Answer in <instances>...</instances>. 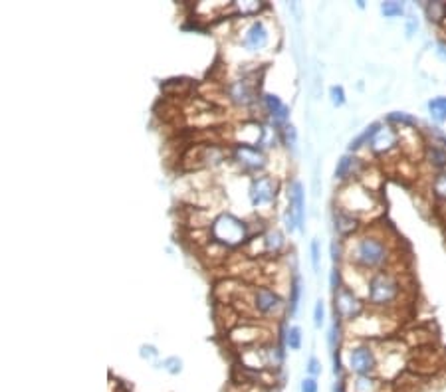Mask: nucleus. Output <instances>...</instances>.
Wrapping results in <instances>:
<instances>
[{
	"label": "nucleus",
	"instance_id": "nucleus-16",
	"mask_svg": "<svg viewBox=\"0 0 446 392\" xmlns=\"http://www.w3.org/2000/svg\"><path fill=\"white\" fill-rule=\"evenodd\" d=\"M288 208L296 218L298 228L303 226V216H305V192L300 180H292L288 189Z\"/></svg>",
	"mask_w": 446,
	"mask_h": 392
},
{
	"label": "nucleus",
	"instance_id": "nucleus-15",
	"mask_svg": "<svg viewBox=\"0 0 446 392\" xmlns=\"http://www.w3.org/2000/svg\"><path fill=\"white\" fill-rule=\"evenodd\" d=\"M262 333L264 331L254 323H238L236 327H232L229 337H231L232 343H236V345H240V348H244L262 343V337H260Z\"/></svg>",
	"mask_w": 446,
	"mask_h": 392
},
{
	"label": "nucleus",
	"instance_id": "nucleus-37",
	"mask_svg": "<svg viewBox=\"0 0 446 392\" xmlns=\"http://www.w3.org/2000/svg\"><path fill=\"white\" fill-rule=\"evenodd\" d=\"M330 97H331V103L333 105H344L346 103V89L341 86H331L330 87Z\"/></svg>",
	"mask_w": 446,
	"mask_h": 392
},
{
	"label": "nucleus",
	"instance_id": "nucleus-12",
	"mask_svg": "<svg viewBox=\"0 0 446 392\" xmlns=\"http://www.w3.org/2000/svg\"><path fill=\"white\" fill-rule=\"evenodd\" d=\"M240 44L248 52H260L270 44V28L264 20H252L246 26L244 34L240 38Z\"/></svg>",
	"mask_w": 446,
	"mask_h": 392
},
{
	"label": "nucleus",
	"instance_id": "nucleus-43",
	"mask_svg": "<svg viewBox=\"0 0 446 392\" xmlns=\"http://www.w3.org/2000/svg\"><path fill=\"white\" fill-rule=\"evenodd\" d=\"M438 56L446 59V42L445 40H440V42H438Z\"/></svg>",
	"mask_w": 446,
	"mask_h": 392
},
{
	"label": "nucleus",
	"instance_id": "nucleus-31",
	"mask_svg": "<svg viewBox=\"0 0 446 392\" xmlns=\"http://www.w3.org/2000/svg\"><path fill=\"white\" fill-rule=\"evenodd\" d=\"M286 343H288V347L292 351H300V347H302V331H300V327H296V325L289 327L286 331Z\"/></svg>",
	"mask_w": 446,
	"mask_h": 392
},
{
	"label": "nucleus",
	"instance_id": "nucleus-24",
	"mask_svg": "<svg viewBox=\"0 0 446 392\" xmlns=\"http://www.w3.org/2000/svg\"><path fill=\"white\" fill-rule=\"evenodd\" d=\"M429 115L434 123H445L446 121V95H438V97H432L429 102Z\"/></svg>",
	"mask_w": 446,
	"mask_h": 392
},
{
	"label": "nucleus",
	"instance_id": "nucleus-32",
	"mask_svg": "<svg viewBox=\"0 0 446 392\" xmlns=\"http://www.w3.org/2000/svg\"><path fill=\"white\" fill-rule=\"evenodd\" d=\"M330 286L333 293H335V291H339L344 286H346V274H344V270H341L339 265H335V268L331 270Z\"/></svg>",
	"mask_w": 446,
	"mask_h": 392
},
{
	"label": "nucleus",
	"instance_id": "nucleus-38",
	"mask_svg": "<svg viewBox=\"0 0 446 392\" xmlns=\"http://www.w3.org/2000/svg\"><path fill=\"white\" fill-rule=\"evenodd\" d=\"M323 321H325V305H323V299H317L316 307H314V325L319 329L323 325Z\"/></svg>",
	"mask_w": 446,
	"mask_h": 392
},
{
	"label": "nucleus",
	"instance_id": "nucleus-36",
	"mask_svg": "<svg viewBox=\"0 0 446 392\" xmlns=\"http://www.w3.org/2000/svg\"><path fill=\"white\" fill-rule=\"evenodd\" d=\"M161 366L167 371V373H171V375H179L181 371H183V361L179 359V357H169V359H165Z\"/></svg>",
	"mask_w": 446,
	"mask_h": 392
},
{
	"label": "nucleus",
	"instance_id": "nucleus-3",
	"mask_svg": "<svg viewBox=\"0 0 446 392\" xmlns=\"http://www.w3.org/2000/svg\"><path fill=\"white\" fill-rule=\"evenodd\" d=\"M211 240L222 248H238L250 242V226L231 212H222L211 222Z\"/></svg>",
	"mask_w": 446,
	"mask_h": 392
},
{
	"label": "nucleus",
	"instance_id": "nucleus-19",
	"mask_svg": "<svg viewBox=\"0 0 446 392\" xmlns=\"http://www.w3.org/2000/svg\"><path fill=\"white\" fill-rule=\"evenodd\" d=\"M385 382L377 375H353L351 382H347V392H383Z\"/></svg>",
	"mask_w": 446,
	"mask_h": 392
},
{
	"label": "nucleus",
	"instance_id": "nucleus-17",
	"mask_svg": "<svg viewBox=\"0 0 446 392\" xmlns=\"http://www.w3.org/2000/svg\"><path fill=\"white\" fill-rule=\"evenodd\" d=\"M422 160L431 167L434 173H445L446 171V145L434 143L425 139V147H422Z\"/></svg>",
	"mask_w": 446,
	"mask_h": 392
},
{
	"label": "nucleus",
	"instance_id": "nucleus-23",
	"mask_svg": "<svg viewBox=\"0 0 446 392\" xmlns=\"http://www.w3.org/2000/svg\"><path fill=\"white\" fill-rule=\"evenodd\" d=\"M387 125H393L399 131L404 129H417L418 119L413 117L411 113H404V111H393L387 115Z\"/></svg>",
	"mask_w": 446,
	"mask_h": 392
},
{
	"label": "nucleus",
	"instance_id": "nucleus-8",
	"mask_svg": "<svg viewBox=\"0 0 446 392\" xmlns=\"http://www.w3.org/2000/svg\"><path fill=\"white\" fill-rule=\"evenodd\" d=\"M250 304L254 307V311L262 315V317H276L284 311V299L280 297V293L268 286H258L250 293Z\"/></svg>",
	"mask_w": 446,
	"mask_h": 392
},
{
	"label": "nucleus",
	"instance_id": "nucleus-13",
	"mask_svg": "<svg viewBox=\"0 0 446 392\" xmlns=\"http://www.w3.org/2000/svg\"><path fill=\"white\" fill-rule=\"evenodd\" d=\"M333 228L337 232V238L346 242V240H349V238H353V236H357L361 232L363 220L359 216L344 210V208L335 206V210H333Z\"/></svg>",
	"mask_w": 446,
	"mask_h": 392
},
{
	"label": "nucleus",
	"instance_id": "nucleus-6",
	"mask_svg": "<svg viewBox=\"0 0 446 392\" xmlns=\"http://www.w3.org/2000/svg\"><path fill=\"white\" fill-rule=\"evenodd\" d=\"M347 368L351 375H377L379 353L373 343H357L347 351Z\"/></svg>",
	"mask_w": 446,
	"mask_h": 392
},
{
	"label": "nucleus",
	"instance_id": "nucleus-30",
	"mask_svg": "<svg viewBox=\"0 0 446 392\" xmlns=\"http://www.w3.org/2000/svg\"><path fill=\"white\" fill-rule=\"evenodd\" d=\"M331 260H333V263H341V261L346 260V242L344 240H339V238H335L333 242H331Z\"/></svg>",
	"mask_w": 446,
	"mask_h": 392
},
{
	"label": "nucleus",
	"instance_id": "nucleus-34",
	"mask_svg": "<svg viewBox=\"0 0 446 392\" xmlns=\"http://www.w3.org/2000/svg\"><path fill=\"white\" fill-rule=\"evenodd\" d=\"M264 6H266V4H262V2H242V4H238L236 8H238V12L242 16H252L258 15Z\"/></svg>",
	"mask_w": 446,
	"mask_h": 392
},
{
	"label": "nucleus",
	"instance_id": "nucleus-25",
	"mask_svg": "<svg viewBox=\"0 0 446 392\" xmlns=\"http://www.w3.org/2000/svg\"><path fill=\"white\" fill-rule=\"evenodd\" d=\"M161 91L167 95H185L190 91V82L188 80H167L161 86Z\"/></svg>",
	"mask_w": 446,
	"mask_h": 392
},
{
	"label": "nucleus",
	"instance_id": "nucleus-9",
	"mask_svg": "<svg viewBox=\"0 0 446 392\" xmlns=\"http://www.w3.org/2000/svg\"><path fill=\"white\" fill-rule=\"evenodd\" d=\"M226 95L238 107H250L258 100V84L254 82V75H242L240 80L231 82L226 86Z\"/></svg>",
	"mask_w": 446,
	"mask_h": 392
},
{
	"label": "nucleus",
	"instance_id": "nucleus-41",
	"mask_svg": "<svg viewBox=\"0 0 446 392\" xmlns=\"http://www.w3.org/2000/svg\"><path fill=\"white\" fill-rule=\"evenodd\" d=\"M139 355H141L143 359H155L159 353H157V348L153 347V345H141V348H139Z\"/></svg>",
	"mask_w": 446,
	"mask_h": 392
},
{
	"label": "nucleus",
	"instance_id": "nucleus-35",
	"mask_svg": "<svg viewBox=\"0 0 446 392\" xmlns=\"http://www.w3.org/2000/svg\"><path fill=\"white\" fill-rule=\"evenodd\" d=\"M310 252H312V268H314L316 274H319V270H321V248H319L317 240H312Z\"/></svg>",
	"mask_w": 446,
	"mask_h": 392
},
{
	"label": "nucleus",
	"instance_id": "nucleus-42",
	"mask_svg": "<svg viewBox=\"0 0 446 392\" xmlns=\"http://www.w3.org/2000/svg\"><path fill=\"white\" fill-rule=\"evenodd\" d=\"M417 30H418L417 18H415V16H409V20H407V36H413Z\"/></svg>",
	"mask_w": 446,
	"mask_h": 392
},
{
	"label": "nucleus",
	"instance_id": "nucleus-40",
	"mask_svg": "<svg viewBox=\"0 0 446 392\" xmlns=\"http://www.w3.org/2000/svg\"><path fill=\"white\" fill-rule=\"evenodd\" d=\"M302 392H317V380L314 377H305L302 380Z\"/></svg>",
	"mask_w": 446,
	"mask_h": 392
},
{
	"label": "nucleus",
	"instance_id": "nucleus-10",
	"mask_svg": "<svg viewBox=\"0 0 446 392\" xmlns=\"http://www.w3.org/2000/svg\"><path fill=\"white\" fill-rule=\"evenodd\" d=\"M232 160L246 173H258L268 165V159H266V155H264V151L260 147L248 145H234Z\"/></svg>",
	"mask_w": 446,
	"mask_h": 392
},
{
	"label": "nucleus",
	"instance_id": "nucleus-2",
	"mask_svg": "<svg viewBox=\"0 0 446 392\" xmlns=\"http://www.w3.org/2000/svg\"><path fill=\"white\" fill-rule=\"evenodd\" d=\"M404 293H407V288H404L403 277L393 270H381V272L369 274L365 301L369 305V309L389 313L401 305Z\"/></svg>",
	"mask_w": 446,
	"mask_h": 392
},
{
	"label": "nucleus",
	"instance_id": "nucleus-7",
	"mask_svg": "<svg viewBox=\"0 0 446 392\" xmlns=\"http://www.w3.org/2000/svg\"><path fill=\"white\" fill-rule=\"evenodd\" d=\"M278 192H280V183L276 176H270V174L254 176L250 183V200L256 210L272 208L278 198Z\"/></svg>",
	"mask_w": 446,
	"mask_h": 392
},
{
	"label": "nucleus",
	"instance_id": "nucleus-4",
	"mask_svg": "<svg viewBox=\"0 0 446 392\" xmlns=\"http://www.w3.org/2000/svg\"><path fill=\"white\" fill-rule=\"evenodd\" d=\"M373 190L365 187L363 183H347L344 189L339 190V208H344L347 212L359 216L365 210H373L375 208Z\"/></svg>",
	"mask_w": 446,
	"mask_h": 392
},
{
	"label": "nucleus",
	"instance_id": "nucleus-5",
	"mask_svg": "<svg viewBox=\"0 0 446 392\" xmlns=\"http://www.w3.org/2000/svg\"><path fill=\"white\" fill-rule=\"evenodd\" d=\"M367 301L361 297L357 291H353L349 286H344L339 291L333 293V313L335 319L353 323L367 311Z\"/></svg>",
	"mask_w": 446,
	"mask_h": 392
},
{
	"label": "nucleus",
	"instance_id": "nucleus-39",
	"mask_svg": "<svg viewBox=\"0 0 446 392\" xmlns=\"http://www.w3.org/2000/svg\"><path fill=\"white\" fill-rule=\"evenodd\" d=\"M305 368H307V375H310V377L316 378L321 375V363L317 361L316 357H310V361H307V366H305Z\"/></svg>",
	"mask_w": 446,
	"mask_h": 392
},
{
	"label": "nucleus",
	"instance_id": "nucleus-1",
	"mask_svg": "<svg viewBox=\"0 0 446 392\" xmlns=\"http://www.w3.org/2000/svg\"><path fill=\"white\" fill-rule=\"evenodd\" d=\"M346 256L349 265L365 274H375L381 270H393L397 250L379 230H361L346 242Z\"/></svg>",
	"mask_w": 446,
	"mask_h": 392
},
{
	"label": "nucleus",
	"instance_id": "nucleus-21",
	"mask_svg": "<svg viewBox=\"0 0 446 392\" xmlns=\"http://www.w3.org/2000/svg\"><path fill=\"white\" fill-rule=\"evenodd\" d=\"M381 127H383V123H379V121H375V123H371L369 127H365L363 133H359V135L349 143V151H351V153H357V151H361L363 147L371 145V141H373L375 135L379 133Z\"/></svg>",
	"mask_w": 446,
	"mask_h": 392
},
{
	"label": "nucleus",
	"instance_id": "nucleus-26",
	"mask_svg": "<svg viewBox=\"0 0 446 392\" xmlns=\"http://www.w3.org/2000/svg\"><path fill=\"white\" fill-rule=\"evenodd\" d=\"M341 323H344V321H333L330 333H328V345H330L331 353H335V351L341 348V341H344V327H341Z\"/></svg>",
	"mask_w": 446,
	"mask_h": 392
},
{
	"label": "nucleus",
	"instance_id": "nucleus-27",
	"mask_svg": "<svg viewBox=\"0 0 446 392\" xmlns=\"http://www.w3.org/2000/svg\"><path fill=\"white\" fill-rule=\"evenodd\" d=\"M381 12L385 15V18H397V16H403L404 4L403 2H397V0L381 2Z\"/></svg>",
	"mask_w": 446,
	"mask_h": 392
},
{
	"label": "nucleus",
	"instance_id": "nucleus-22",
	"mask_svg": "<svg viewBox=\"0 0 446 392\" xmlns=\"http://www.w3.org/2000/svg\"><path fill=\"white\" fill-rule=\"evenodd\" d=\"M425 15H427L431 24L443 26V24H446V2H443V0L427 2L425 4Z\"/></svg>",
	"mask_w": 446,
	"mask_h": 392
},
{
	"label": "nucleus",
	"instance_id": "nucleus-11",
	"mask_svg": "<svg viewBox=\"0 0 446 392\" xmlns=\"http://www.w3.org/2000/svg\"><path fill=\"white\" fill-rule=\"evenodd\" d=\"M401 147V131L393 125H383L379 133L375 135V139L371 141V153L377 157H387L393 151H397Z\"/></svg>",
	"mask_w": 446,
	"mask_h": 392
},
{
	"label": "nucleus",
	"instance_id": "nucleus-28",
	"mask_svg": "<svg viewBox=\"0 0 446 392\" xmlns=\"http://www.w3.org/2000/svg\"><path fill=\"white\" fill-rule=\"evenodd\" d=\"M298 304H300V279H298V276H294L292 283H289V315H294L298 311Z\"/></svg>",
	"mask_w": 446,
	"mask_h": 392
},
{
	"label": "nucleus",
	"instance_id": "nucleus-20",
	"mask_svg": "<svg viewBox=\"0 0 446 392\" xmlns=\"http://www.w3.org/2000/svg\"><path fill=\"white\" fill-rule=\"evenodd\" d=\"M260 242V254L264 256H278L284 248H286V236L280 230H268L258 238Z\"/></svg>",
	"mask_w": 446,
	"mask_h": 392
},
{
	"label": "nucleus",
	"instance_id": "nucleus-29",
	"mask_svg": "<svg viewBox=\"0 0 446 392\" xmlns=\"http://www.w3.org/2000/svg\"><path fill=\"white\" fill-rule=\"evenodd\" d=\"M432 192L436 194L438 200L446 203V171L445 173L434 174V180H432Z\"/></svg>",
	"mask_w": 446,
	"mask_h": 392
},
{
	"label": "nucleus",
	"instance_id": "nucleus-18",
	"mask_svg": "<svg viewBox=\"0 0 446 392\" xmlns=\"http://www.w3.org/2000/svg\"><path fill=\"white\" fill-rule=\"evenodd\" d=\"M236 145L258 147L264 139V127L258 121H244L238 129H234Z\"/></svg>",
	"mask_w": 446,
	"mask_h": 392
},
{
	"label": "nucleus",
	"instance_id": "nucleus-33",
	"mask_svg": "<svg viewBox=\"0 0 446 392\" xmlns=\"http://www.w3.org/2000/svg\"><path fill=\"white\" fill-rule=\"evenodd\" d=\"M282 141L289 149H296V145H298V131H296V127L292 123L282 127Z\"/></svg>",
	"mask_w": 446,
	"mask_h": 392
},
{
	"label": "nucleus",
	"instance_id": "nucleus-14",
	"mask_svg": "<svg viewBox=\"0 0 446 392\" xmlns=\"http://www.w3.org/2000/svg\"><path fill=\"white\" fill-rule=\"evenodd\" d=\"M367 171L365 162L355 155V153H347L341 159L337 160V167H335V180L339 183H353L361 178Z\"/></svg>",
	"mask_w": 446,
	"mask_h": 392
}]
</instances>
